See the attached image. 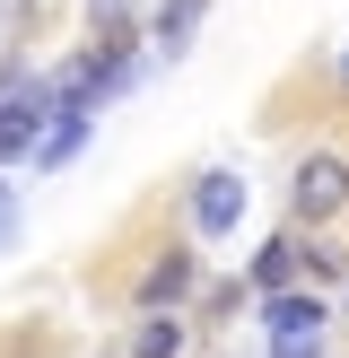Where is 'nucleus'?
I'll list each match as a JSON object with an SVG mask.
<instances>
[{
	"label": "nucleus",
	"instance_id": "obj_1",
	"mask_svg": "<svg viewBox=\"0 0 349 358\" xmlns=\"http://www.w3.org/2000/svg\"><path fill=\"white\" fill-rule=\"evenodd\" d=\"M341 210H349V157L341 149H306L288 166V227L314 236V227H332Z\"/></svg>",
	"mask_w": 349,
	"mask_h": 358
},
{
	"label": "nucleus",
	"instance_id": "obj_2",
	"mask_svg": "<svg viewBox=\"0 0 349 358\" xmlns=\"http://www.w3.org/2000/svg\"><path fill=\"white\" fill-rule=\"evenodd\" d=\"M192 297H201V254H192V245H166V254L131 280V306L140 315H184Z\"/></svg>",
	"mask_w": 349,
	"mask_h": 358
},
{
	"label": "nucleus",
	"instance_id": "obj_3",
	"mask_svg": "<svg viewBox=\"0 0 349 358\" xmlns=\"http://www.w3.org/2000/svg\"><path fill=\"white\" fill-rule=\"evenodd\" d=\"M44 122H52V79H44V70H27V79L0 96V166H17V157L44 140Z\"/></svg>",
	"mask_w": 349,
	"mask_h": 358
},
{
	"label": "nucleus",
	"instance_id": "obj_4",
	"mask_svg": "<svg viewBox=\"0 0 349 358\" xmlns=\"http://www.w3.org/2000/svg\"><path fill=\"white\" fill-rule=\"evenodd\" d=\"M236 227H244V175L201 166L192 175V236H236Z\"/></svg>",
	"mask_w": 349,
	"mask_h": 358
},
{
	"label": "nucleus",
	"instance_id": "obj_5",
	"mask_svg": "<svg viewBox=\"0 0 349 358\" xmlns=\"http://www.w3.org/2000/svg\"><path fill=\"white\" fill-rule=\"evenodd\" d=\"M297 289H349V245L332 236V227L297 236Z\"/></svg>",
	"mask_w": 349,
	"mask_h": 358
},
{
	"label": "nucleus",
	"instance_id": "obj_6",
	"mask_svg": "<svg viewBox=\"0 0 349 358\" xmlns=\"http://www.w3.org/2000/svg\"><path fill=\"white\" fill-rule=\"evenodd\" d=\"M201 17H209V0H157V9L140 17V35H149L157 52H192V35H201Z\"/></svg>",
	"mask_w": 349,
	"mask_h": 358
},
{
	"label": "nucleus",
	"instance_id": "obj_7",
	"mask_svg": "<svg viewBox=\"0 0 349 358\" xmlns=\"http://www.w3.org/2000/svg\"><path fill=\"white\" fill-rule=\"evenodd\" d=\"M87 131H96V122H79V114H52V122H44V140L27 149V166H35V175H61L70 157L87 149Z\"/></svg>",
	"mask_w": 349,
	"mask_h": 358
},
{
	"label": "nucleus",
	"instance_id": "obj_8",
	"mask_svg": "<svg viewBox=\"0 0 349 358\" xmlns=\"http://www.w3.org/2000/svg\"><path fill=\"white\" fill-rule=\"evenodd\" d=\"M306 324H332V297L323 289H279V297H262V332H306Z\"/></svg>",
	"mask_w": 349,
	"mask_h": 358
},
{
	"label": "nucleus",
	"instance_id": "obj_9",
	"mask_svg": "<svg viewBox=\"0 0 349 358\" xmlns=\"http://www.w3.org/2000/svg\"><path fill=\"white\" fill-rule=\"evenodd\" d=\"M184 350H192V315H140L122 358H184Z\"/></svg>",
	"mask_w": 349,
	"mask_h": 358
},
{
	"label": "nucleus",
	"instance_id": "obj_10",
	"mask_svg": "<svg viewBox=\"0 0 349 358\" xmlns=\"http://www.w3.org/2000/svg\"><path fill=\"white\" fill-rule=\"evenodd\" d=\"M244 289H253V297H279V289H297V227H288V236H271V245L253 254Z\"/></svg>",
	"mask_w": 349,
	"mask_h": 358
},
{
	"label": "nucleus",
	"instance_id": "obj_11",
	"mask_svg": "<svg viewBox=\"0 0 349 358\" xmlns=\"http://www.w3.org/2000/svg\"><path fill=\"white\" fill-rule=\"evenodd\" d=\"M271 358H332V324H306V332H271Z\"/></svg>",
	"mask_w": 349,
	"mask_h": 358
},
{
	"label": "nucleus",
	"instance_id": "obj_12",
	"mask_svg": "<svg viewBox=\"0 0 349 358\" xmlns=\"http://www.w3.org/2000/svg\"><path fill=\"white\" fill-rule=\"evenodd\" d=\"M9 245H17V210H0V254H9Z\"/></svg>",
	"mask_w": 349,
	"mask_h": 358
},
{
	"label": "nucleus",
	"instance_id": "obj_13",
	"mask_svg": "<svg viewBox=\"0 0 349 358\" xmlns=\"http://www.w3.org/2000/svg\"><path fill=\"white\" fill-rule=\"evenodd\" d=\"M332 79H341V96H349V44H341V62H332Z\"/></svg>",
	"mask_w": 349,
	"mask_h": 358
}]
</instances>
